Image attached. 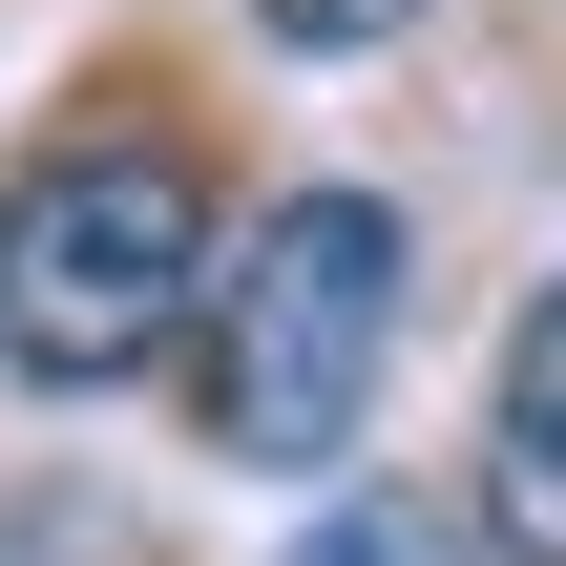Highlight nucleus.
I'll return each mask as SVG.
<instances>
[{
    "label": "nucleus",
    "instance_id": "nucleus-2",
    "mask_svg": "<svg viewBox=\"0 0 566 566\" xmlns=\"http://www.w3.org/2000/svg\"><path fill=\"white\" fill-rule=\"evenodd\" d=\"M231 210L168 126H63L21 189H0V378L42 399H105L147 357H189V294H210Z\"/></svg>",
    "mask_w": 566,
    "mask_h": 566
},
{
    "label": "nucleus",
    "instance_id": "nucleus-5",
    "mask_svg": "<svg viewBox=\"0 0 566 566\" xmlns=\"http://www.w3.org/2000/svg\"><path fill=\"white\" fill-rule=\"evenodd\" d=\"M294 63H357V42H420V0H252Z\"/></svg>",
    "mask_w": 566,
    "mask_h": 566
},
{
    "label": "nucleus",
    "instance_id": "nucleus-3",
    "mask_svg": "<svg viewBox=\"0 0 566 566\" xmlns=\"http://www.w3.org/2000/svg\"><path fill=\"white\" fill-rule=\"evenodd\" d=\"M483 546L566 566V273L504 315V378H483Z\"/></svg>",
    "mask_w": 566,
    "mask_h": 566
},
{
    "label": "nucleus",
    "instance_id": "nucleus-1",
    "mask_svg": "<svg viewBox=\"0 0 566 566\" xmlns=\"http://www.w3.org/2000/svg\"><path fill=\"white\" fill-rule=\"evenodd\" d=\"M399 294H420V231L378 189H273L210 252V294H189V420H210V462L336 483L378 378H399Z\"/></svg>",
    "mask_w": 566,
    "mask_h": 566
},
{
    "label": "nucleus",
    "instance_id": "nucleus-4",
    "mask_svg": "<svg viewBox=\"0 0 566 566\" xmlns=\"http://www.w3.org/2000/svg\"><path fill=\"white\" fill-rule=\"evenodd\" d=\"M294 566H483V546H462L441 504H399V483H357V504H336V525H315Z\"/></svg>",
    "mask_w": 566,
    "mask_h": 566
}]
</instances>
